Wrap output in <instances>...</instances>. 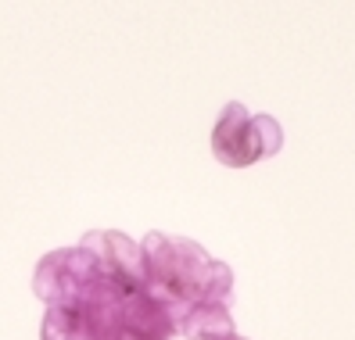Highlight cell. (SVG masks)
Returning <instances> with one entry per match:
<instances>
[{"label":"cell","instance_id":"obj_1","mask_svg":"<svg viewBox=\"0 0 355 340\" xmlns=\"http://www.w3.org/2000/svg\"><path fill=\"white\" fill-rule=\"evenodd\" d=\"M144 258H148V272L155 290L169 294L180 301L176 326L183 330L191 319L212 308H226V297H234V272L219 265L216 258L187 240H173L165 233H151L144 240Z\"/></svg>","mask_w":355,"mask_h":340},{"label":"cell","instance_id":"obj_2","mask_svg":"<svg viewBox=\"0 0 355 340\" xmlns=\"http://www.w3.org/2000/svg\"><path fill=\"white\" fill-rule=\"evenodd\" d=\"M284 129L273 115H252L241 100H230L212 125V154L226 168H252L280 154Z\"/></svg>","mask_w":355,"mask_h":340}]
</instances>
